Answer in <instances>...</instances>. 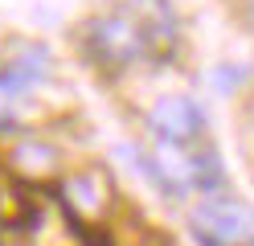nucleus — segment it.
Returning a JSON list of instances; mask_svg holds the SVG:
<instances>
[{
	"label": "nucleus",
	"instance_id": "obj_6",
	"mask_svg": "<svg viewBox=\"0 0 254 246\" xmlns=\"http://www.w3.org/2000/svg\"><path fill=\"white\" fill-rule=\"evenodd\" d=\"M58 164H62V152L45 140H21L8 152V168L21 180H50L58 172Z\"/></svg>",
	"mask_w": 254,
	"mask_h": 246
},
{
	"label": "nucleus",
	"instance_id": "obj_5",
	"mask_svg": "<svg viewBox=\"0 0 254 246\" xmlns=\"http://www.w3.org/2000/svg\"><path fill=\"white\" fill-rule=\"evenodd\" d=\"M54 74V58L41 41H17L12 54H4L0 62V94H25L41 86Z\"/></svg>",
	"mask_w": 254,
	"mask_h": 246
},
{
	"label": "nucleus",
	"instance_id": "obj_7",
	"mask_svg": "<svg viewBox=\"0 0 254 246\" xmlns=\"http://www.w3.org/2000/svg\"><path fill=\"white\" fill-rule=\"evenodd\" d=\"M226 164H221V156L213 152V148H193V189L201 197H217L226 193Z\"/></svg>",
	"mask_w": 254,
	"mask_h": 246
},
{
	"label": "nucleus",
	"instance_id": "obj_2",
	"mask_svg": "<svg viewBox=\"0 0 254 246\" xmlns=\"http://www.w3.org/2000/svg\"><path fill=\"white\" fill-rule=\"evenodd\" d=\"M189 230L201 246H250V205L230 193L205 197L193 209Z\"/></svg>",
	"mask_w": 254,
	"mask_h": 246
},
{
	"label": "nucleus",
	"instance_id": "obj_4",
	"mask_svg": "<svg viewBox=\"0 0 254 246\" xmlns=\"http://www.w3.org/2000/svg\"><path fill=\"white\" fill-rule=\"evenodd\" d=\"M62 201H66L70 218H86V222H103L111 205H115V185H111L107 168L90 164V168L74 172L66 185H62Z\"/></svg>",
	"mask_w": 254,
	"mask_h": 246
},
{
	"label": "nucleus",
	"instance_id": "obj_8",
	"mask_svg": "<svg viewBox=\"0 0 254 246\" xmlns=\"http://www.w3.org/2000/svg\"><path fill=\"white\" fill-rule=\"evenodd\" d=\"M0 209H4V193H0Z\"/></svg>",
	"mask_w": 254,
	"mask_h": 246
},
{
	"label": "nucleus",
	"instance_id": "obj_1",
	"mask_svg": "<svg viewBox=\"0 0 254 246\" xmlns=\"http://www.w3.org/2000/svg\"><path fill=\"white\" fill-rule=\"evenodd\" d=\"M148 45H152L148 25L131 21L127 12L94 16L90 29H86V49H90V58L103 62V66H111V70H123V66L148 58Z\"/></svg>",
	"mask_w": 254,
	"mask_h": 246
},
{
	"label": "nucleus",
	"instance_id": "obj_3",
	"mask_svg": "<svg viewBox=\"0 0 254 246\" xmlns=\"http://www.w3.org/2000/svg\"><path fill=\"white\" fill-rule=\"evenodd\" d=\"M148 131L156 136V144L193 148L205 136V111L189 94H160L148 107Z\"/></svg>",
	"mask_w": 254,
	"mask_h": 246
}]
</instances>
